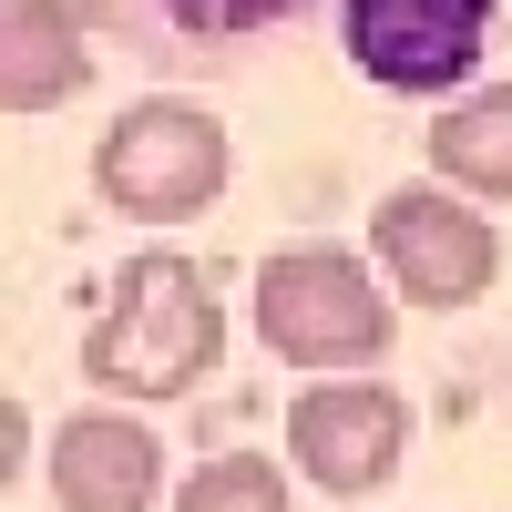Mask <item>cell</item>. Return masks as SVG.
<instances>
[{
    "mask_svg": "<svg viewBox=\"0 0 512 512\" xmlns=\"http://www.w3.org/2000/svg\"><path fill=\"white\" fill-rule=\"evenodd\" d=\"M400 328L390 277H369L359 246H277L256 267V338L287 369H379Z\"/></svg>",
    "mask_w": 512,
    "mask_h": 512,
    "instance_id": "cell-2",
    "label": "cell"
},
{
    "mask_svg": "<svg viewBox=\"0 0 512 512\" xmlns=\"http://www.w3.org/2000/svg\"><path fill=\"white\" fill-rule=\"evenodd\" d=\"M164 441L123 410H72L52 431V502L62 512H154Z\"/></svg>",
    "mask_w": 512,
    "mask_h": 512,
    "instance_id": "cell-7",
    "label": "cell"
},
{
    "mask_svg": "<svg viewBox=\"0 0 512 512\" xmlns=\"http://www.w3.org/2000/svg\"><path fill=\"white\" fill-rule=\"evenodd\" d=\"M369 256L379 277H390V297H410V308H482V297L502 287V226L472 216V195L451 185H400L369 205Z\"/></svg>",
    "mask_w": 512,
    "mask_h": 512,
    "instance_id": "cell-4",
    "label": "cell"
},
{
    "mask_svg": "<svg viewBox=\"0 0 512 512\" xmlns=\"http://www.w3.org/2000/svg\"><path fill=\"white\" fill-rule=\"evenodd\" d=\"M420 154H431V185L482 195V205H512V82L461 93L431 134H420Z\"/></svg>",
    "mask_w": 512,
    "mask_h": 512,
    "instance_id": "cell-9",
    "label": "cell"
},
{
    "mask_svg": "<svg viewBox=\"0 0 512 512\" xmlns=\"http://www.w3.org/2000/svg\"><path fill=\"white\" fill-rule=\"evenodd\" d=\"M338 41H349L359 82L451 113L461 93H482L472 72L492 52V0H349V11H338Z\"/></svg>",
    "mask_w": 512,
    "mask_h": 512,
    "instance_id": "cell-5",
    "label": "cell"
},
{
    "mask_svg": "<svg viewBox=\"0 0 512 512\" xmlns=\"http://www.w3.org/2000/svg\"><path fill=\"white\" fill-rule=\"evenodd\" d=\"M175 512H287V472L267 451H216V461H195Z\"/></svg>",
    "mask_w": 512,
    "mask_h": 512,
    "instance_id": "cell-10",
    "label": "cell"
},
{
    "mask_svg": "<svg viewBox=\"0 0 512 512\" xmlns=\"http://www.w3.org/2000/svg\"><path fill=\"white\" fill-rule=\"evenodd\" d=\"M236 175V144L205 103H175V93H144L113 113V134L93 144V195L113 216H144V226H175V216H205Z\"/></svg>",
    "mask_w": 512,
    "mask_h": 512,
    "instance_id": "cell-3",
    "label": "cell"
},
{
    "mask_svg": "<svg viewBox=\"0 0 512 512\" xmlns=\"http://www.w3.org/2000/svg\"><path fill=\"white\" fill-rule=\"evenodd\" d=\"M287 461L318 492L359 502V492H379L410 461V400L390 379H308V390L287 400Z\"/></svg>",
    "mask_w": 512,
    "mask_h": 512,
    "instance_id": "cell-6",
    "label": "cell"
},
{
    "mask_svg": "<svg viewBox=\"0 0 512 512\" xmlns=\"http://www.w3.org/2000/svg\"><path fill=\"white\" fill-rule=\"evenodd\" d=\"M185 31H267V21H287V11H308V0H164Z\"/></svg>",
    "mask_w": 512,
    "mask_h": 512,
    "instance_id": "cell-11",
    "label": "cell"
},
{
    "mask_svg": "<svg viewBox=\"0 0 512 512\" xmlns=\"http://www.w3.org/2000/svg\"><path fill=\"white\" fill-rule=\"evenodd\" d=\"M93 82V52H82V21L62 0H11V31H0V103L11 113H52Z\"/></svg>",
    "mask_w": 512,
    "mask_h": 512,
    "instance_id": "cell-8",
    "label": "cell"
},
{
    "mask_svg": "<svg viewBox=\"0 0 512 512\" xmlns=\"http://www.w3.org/2000/svg\"><path fill=\"white\" fill-rule=\"evenodd\" d=\"M216 359H226V308L205 267L175 246H144L103 287V318L82 328V379L103 400H185L195 379H216Z\"/></svg>",
    "mask_w": 512,
    "mask_h": 512,
    "instance_id": "cell-1",
    "label": "cell"
}]
</instances>
